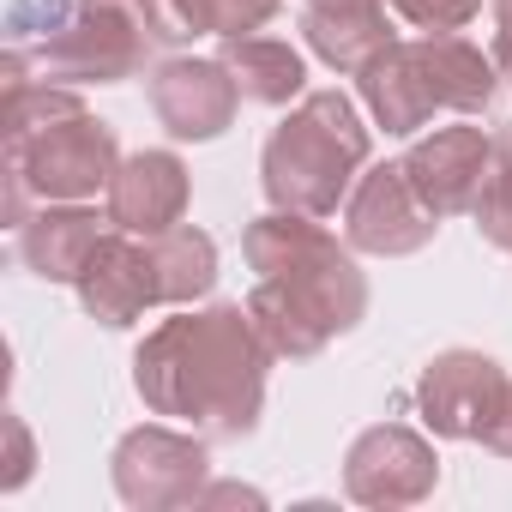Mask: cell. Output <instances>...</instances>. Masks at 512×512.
Here are the masks:
<instances>
[{
	"mask_svg": "<svg viewBox=\"0 0 512 512\" xmlns=\"http://www.w3.org/2000/svg\"><path fill=\"white\" fill-rule=\"evenodd\" d=\"M440 488V458L434 440L404 428V422H374L350 440L344 452V494L368 512H398L422 506Z\"/></svg>",
	"mask_w": 512,
	"mask_h": 512,
	"instance_id": "7",
	"label": "cell"
},
{
	"mask_svg": "<svg viewBox=\"0 0 512 512\" xmlns=\"http://www.w3.org/2000/svg\"><path fill=\"white\" fill-rule=\"evenodd\" d=\"M121 169V145H115V127L97 121V115H67V121H49L25 139H7V223H25L31 217V193L43 205H61V199H91L97 187H109Z\"/></svg>",
	"mask_w": 512,
	"mask_h": 512,
	"instance_id": "5",
	"label": "cell"
},
{
	"mask_svg": "<svg viewBox=\"0 0 512 512\" xmlns=\"http://www.w3.org/2000/svg\"><path fill=\"white\" fill-rule=\"evenodd\" d=\"M512 374L482 350H440L416 380V410L434 440H482Z\"/></svg>",
	"mask_w": 512,
	"mask_h": 512,
	"instance_id": "10",
	"label": "cell"
},
{
	"mask_svg": "<svg viewBox=\"0 0 512 512\" xmlns=\"http://www.w3.org/2000/svg\"><path fill=\"white\" fill-rule=\"evenodd\" d=\"M241 253L260 272L247 296V314L272 344V356L308 362L332 338L356 332L368 314V278L356 266V247L338 241L320 217L302 211H266L241 229Z\"/></svg>",
	"mask_w": 512,
	"mask_h": 512,
	"instance_id": "2",
	"label": "cell"
},
{
	"mask_svg": "<svg viewBox=\"0 0 512 512\" xmlns=\"http://www.w3.org/2000/svg\"><path fill=\"white\" fill-rule=\"evenodd\" d=\"M115 494L133 506V512H169V506H193L205 494V476H211V452H205V434H181L169 422H145V428H127L115 440Z\"/></svg>",
	"mask_w": 512,
	"mask_h": 512,
	"instance_id": "6",
	"label": "cell"
},
{
	"mask_svg": "<svg viewBox=\"0 0 512 512\" xmlns=\"http://www.w3.org/2000/svg\"><path fill=\"white\" fill-rule=\"evenodd\" d=\"M476 217V235L500 253H512V121L494 133V151H488V175H482V193L470 205Z\"/></svg>",
	"mask_w": 512,
	"mask_h": 512,
	"instance_id": "19",
	"label": "cell"
},
{
	"mask_svg": "<svg viewBox=\"0 0 512 512\" xmlns=\"http://www.w3.org/2000/svg\"><path fill=\"white\" fill-rule=\"evenodd\" d=\"M374 157V127L344 91H308L260 151V187L278 211L332 217Z\"/></svg>",
	"mask_w": 512,
	"mask_h": 512,
	"instance_id": "4",
	"label": "cell"
},
{
	"mask_svg": "<svg viewBox=\"0 0 512 512\" xmlns=\"http://www.w3.org/2000/svg\"><path fill=\"white\" fill-rule=\"evenodd\" d=\"M302 37L332 73H362L392 43L386 0H302Z\"/></svg>",
	"mask_w": 512,
	"mask_h": 512,
	"instance_id": "15",
	"label": "cell"
},
{
	"mask_svg": "<svg viewBox=\"0 0 512 512\" xmlns=\"http://www.w3.org/2000/svg\"><path fill=\"white\" fill-rule=\"evenodd\" d=\"M151 260H157V290L169 308H187V302L211 296V284H217V241L193 223L151 235Z\"/></svg>",
	"mask_w": 512,
	"mask_h": 512,
	"instance_id": "18",
	"label": "cell"
},
{
	"mask_svg": "<svg viewBox=\"0 0 512 512\" xmlns=\"http://www.w3.org/2000/svg\"><path fill=\"white\" fill-rule=\"evenodd\" d=\"M139 25L151 31V43H193V37H217L211 0H145Z\"/></svg>",
	"mask_w": 512,
	"mask_h": 512,
	"instance_id": "21",
	"label": "cell"
},
{
	"mask_svg": "<svg viewBox=\"0 0 512 512\" xmlns=\"http://www.w3.org/2000/svg\"><path fill=\"white\" fill-rule=\"evenodd\" d=\"M73 13H67V0H13L7 7V31H13V43H25V37H49V31H61Z\"/></svg>",
	"mask_w": 512,
	"mask_h": 512,
	"instance_id": "23",
	"label": "cell"
},
{
	"mask_svg": "<svg viewBox=\"0 0 512 512\" xmlns=\"http://www.w3.org/2000/svg\"><path fill=\"white\" fill-rule=\"evenodd\" d=\"M217 61L235 73V85H241L247 103L284 109V103L308 97V61L284 37H223V55Z\"/></svg>",
	"mask_w": 512,
	"mask_h": 512,
	"instance_id": "17",
	"label": "cell"
},
{
	"mask_svg": "<svg viewBox=\"0 0 512 512\" xmlns=\"http://www.w3.org/2000/svg\"><path fill=\"white\" fill-rule=\"evenodd\" d=\"M482 446H488V452H500V458H512V386H506V398H500V410H494V422H488Z\"/></svg>",
	"mask_w": 512,
	"mask_h": 512,
	"instance_id": "25",
	"label": "cell"
},
{
	"mask_svg": "<svg viewBox=\"0 0 512 512\" xmlns=\"http://www.w3.org/2000/svg\"><path fill=\"white\" fill-rule=\"evenodd\" d=\"M272 362L247 302H211L145 332L133 350V392L151 416L187 422L205 440H241L260 428Z\"/></svg>",
	"mask_w": 512,
	"mask_h": 512,
	"instance_id": "1",
	"label": "cell"
},
{
	"mask_svg": "<svg viewBox=\"0 0 512 512\" xmlns=\"http://www.w3.org/2000/svg\"><path fill=\"white\" fill-rule=\"evenodd\" d=\"M7 434H13V470H7V488H19V482L31 476V434H25L19 416H7Z\"/></svg>",
	"mask_w": 512,
	"mask_h": 512,
	"instance_id": "26",
	"label": "cell"
},
{
	"mask_svg": "<svg viewBox=\"0 0 512 512\" xmlns=\"http://www.w3.org/2000/svg\"><path fill=\"white\" fill-rule=\"evenodd\" d=\"M392 13L416 31H464L482 13V0H392Z\"/></svg>",
	"mask_w": 512,
	"mask_h": 512,
	"instance_id": "22",
	"label": "cell"
},
{
	"mask_svg": "<svg viewBox=\"0 0 512 512\" xmlns=\"http://www.w3.org/2000/svg\"><path fill=\"white\" fill-rule=\"evenodd\" d=\"M488 13H494V43H488V55H494V67L512 79V0H488Z\"/></svg>",
	"mask_w": 512,
	"mask_h": 512,
	"instance_id": "24",
	"label": "cell"
},
{
	"mask_svg": "<svg viewBox=\"0 0 512 512\" xmlns=\"http://www.w3.org/2000/svg\"><path fill=\"white\" fill-rule=\"evenodd\" d=\"M235 500H241V506H266V494H260V488H235V482H229V488H205L193 506H235Z\"/></svg>",
	"mask_w": 512,
	"mask_h": 512,
	"instance_id": "27",
	"label": "cell"
},
{
	"mask_svg": "<svg viewBox=\"0 0 512 512\" xmlns=\"http://www.w3.org/2000/svg\"><path fill=\"white\" fill-rule=\"evenodd\" d=\"M103 193H109V223L151 241L187 217L193 175L175 151H133V157H121V169Z\"/></svg>",
	"mask_w": 512,
	"mask_h": 512,
	"instance_id": "14",
	"label": "cell"
},
{
	"mask_svg": "<svg viewBox=\"0 0 512 512\" xmlns=\"http://www.w3.org/2000/svg\"><path fill=\"white\" fill-rule=\"evenodd\" d=\"M488 151H494V133H482V127H434L428 139H416L404 151V175L434 217H458L482 193Z\"/></svg>",
	"mask_w": 512,
	"mask_h": 512,
	"instance_id": "13",
	"label": "cell"
},
{
	"mask_svg": "<svg viewBox=\"0 0 512 512\" xmlns=\"http://www.w3.org/2000/svg\"><path fill=\"white\" fill-rule=\"evenodd\" d=\"M145 43H151V31L133 13L79 7L61 31H49L37 43L31 61L43 67V79H61V85H121L145 67Z\"/></svg>",
	"mask_w": 512,
	"mask_h": 512,
	"instance_id": "8",
	"label": "cell"
},
{
	"mask_svg": "<svg viewBox=\"0 0 512 512\" xmlns=\"http://www.w3.org/2000/svg\"><path fill=\"white\" fill-rule=\"evenodd\" d=\"M79 7H97V13H145V0H79Z\"/></svg>",
	"mask_w": 512,
	"mask_h": 512,
	"instance_id": "28",
	"label": "cell"
},
{
	"mask_svg": "<svg viewBox=\"0 0 512 512\" xmlns=\"http://www.w3.org/2000/svg\"><path fill=\"white\" fill-rule=\"evenodd\" d=\"M85 103H79V91H61L55 79H19V85H7V115H0V127H7V139H25V133H37V127H49V121H67V115H79Z\"/></svg>",
	"mask_w": 512,
	"mask_h": 512,
	"instance_id": "20",
	"label": "cell"
},
{
	"mask_svg": "<svg viewBox=\"0 0 512 512\" xmlns=\"http://www.w3.org/2000/svg\"><path fill=\"white\" fill-rule=\"evenodd\" d=\"M356 91L380 133L416 139L440 109L482 115L500 91V67L458 31H422L416 43L392 37L380 55H368V67L356 73Z\"/></svg>",
	"mask_w": 512,
	"mask_h": 512,
	"instance_id": "3",
	"label": "cell"
},
{
	"mask_svg": "<svg viewBox=\"0 0 512 512\" xmlns=\"http://www.w3.org/2000/svg\"><path fill=\"white\" fill-rule=\"evenodd\" d=\"M97 241H103L97 211H85V199H61V205H43L19 223V260L43 284H79Z\"/></svg>",
	"mask_w": 512,
	"mask_h": 512,
	"instance_id": "16",
	"label": "cell"
},
{
	"mask_svg": "<svg viewBox=\"0 0 512 512\" xmlns=\"http://www.w3.org/2000/svg\"><path fill=\"white\" fill-rule=\"evenodd\" d=\"M73 290H79V308H85L97 326H109V332L139 326V320H145V308H157V302H163L151 241L139 247V235H127V229L103 235V241L91 247V260H85V272H79V284H73Z\"/></svg>",
	"mask_w": 512,
	"mask_h": 512,
	"instance_id": "12",
	"label": "cell"
},
{
	"mask_svg": "<svg viewBox=\"0 0 512 512\" xmlns=\"http://www.w3.org/2000/svg\"><path fill=\"white\" fill-rule=\"evenodd\" d=\"M440 217L422 205V193L398 163H368L344 199V241L356 253H380V260H404V253H422L434 241Z\"/></svg>",
	"mask_w": 512,
	"mask_h": 512,
	"instance_id": "9",
	"label": "cell"
},
{
	"mask_svg": "<svg viewBox=\"0 0 512 512\" xmlns=\"http://www.w3.org/2000/svg\"><path fill=\"white\" fill-rule=\"evenodd\" d=\"M151 109L157 121L169 127V139H187V145H205V139H223L235 127V109H241V85L223 61H199V55H175V61H157L151 67Z\"/></svg>",
	"mask_w": 512,
	"mask_h": 512,
	"instance_id": "11",
	"label": "cell"
}]
</instances>
